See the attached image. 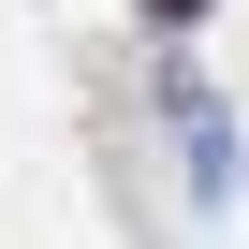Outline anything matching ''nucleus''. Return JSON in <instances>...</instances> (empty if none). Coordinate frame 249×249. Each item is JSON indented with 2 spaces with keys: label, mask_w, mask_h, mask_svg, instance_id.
<instances>
[{
  "label": "nucleus",
  "mask_w": 249,
  "mask_h": 249,
  "mask_svg": "<svg viewBox=\"0 0 249 249\" xmlns=\"http://www.w3.org/2000/svg\"><path fill=\"white\" fill-rule=\"evenodd\" d=\"M147 15H205V0H147Z\"/></svg>",
  "instance_id": "1"
}]
</instances>
